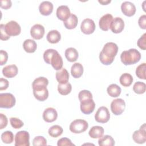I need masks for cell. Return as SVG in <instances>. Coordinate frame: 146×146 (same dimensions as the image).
<instances>
[{
    "label": "cell",
    "instance_id": "obj_1",
    "mask_svg": "<svg viewBox=\"0 0 146 146\" xmlns=\"http://www.w3.org/2000/svg\"><path fill=\"white\" fill-rule=\"evenodd\" d=\"M118 51L117 44L113 42H108L105 44L99 54L100 62L104 65L111 64Z\"/></svg>",
    "mask_w": 146,
    "mask_h": 146
},
{
    "label": "cell",
    "instance_id": "obj_2",
    "mask_svg": "<svg viewBox=\"0 0 146 146\" xmlns=\"http://www.w3.org/2000/svg\"><path fill=\"white\" fill-rule=\"evenodd\" d=\"M140 59L141 54L135 48L124 51L120 55L121 61L125 66L135 64L139 62Z\"/></svg>",
    "mask_w": 146,
    "mask_h": 146
},
{
    "label": "cell",
    "instance_id": "obj_3",
    "mask_svg": "<svg viewBox=\"0 0 146 146\" xmlns=\"http://www.w3.org/2000/svg\"><path fill=\"white\" fill-rule=\"evenodd\" d=\"M88 127L87 121L83 119H76L70 125V130L74 133H80L85 132Z\"/></svg>",
    "mask_w": 146,
    "mask_h": 146
},
{
    "label": "cell",
    "instance_id": "obj_4",
    "mask_svg": "<svg viewBox=\"0 0 146 146\" xmlns=\"http://www.w3.org/2000/svg\"><path fill=\"white\" fill-rule=\"evenodd\" d=\"M15 98L10 93L0 94V107L5 108H12L15 104Z\"/></svg>",
    "mask_w": 146,
    "mask_h": 146
},
{
    "label": "cell",
    "instance_id": "obj_5",
    "mask_svg": "<svg viewBox=\"0 0 146 146\" xmlns=\"http://www.w3.org/2000/svg\"><path fill=\"white\" fill-rule=\"evenodd\" d=\"M30 135L26 131L18 132L15 136V146H29Z\"/></svg>",
    "mask_w": 146,
    "mask_h": 146
},
{
    "label": "cell",
    "instance_id": "obj_6",
    "mask_svg": "<svg viewBox=\"0 0 146 146\" xmlns=\"http://www.w3.org/2000/svg\"><path fill=\"white\" fill-rule=\"evenodd\" d=\"M110 119V113L106 107L102 106L98 108L95 115V120L100 123H106Z\"/></svg>",
    "mask_w": 146,
    "mask_h": 146
},
{
    "label": "cell",
    "instance_id": "obj_7",
    "mask_svg": "<svg viewBox=\"0 0 146 146\" xmlns=\"http://www.w3.org/2000/svg\"><path fill=\"white\" fill-rule=\"evenodd\" d=\"M125 108V103L121 98L113 100L111 103V110L112 112L115 115H121Z\"/></svg>",
    "mask_w": 146,
    "mask_h": 146
},
{
    "label": "cell",
    "instance_id": "obj_8",
    "mask_svg": "<svg viewBox=\"0 0 146 146\" xmlns=\"http://www.w3.org/2000/svg\"><path fill=\"white\" fill-rule=\"evenodd\" d=\"M5 30L9 36H17L21 33V28L16 21H11L5 25Z\"/></svg>",
    "mask_w": 146,
    "mask_h": 146
},
{
    "label": "cell",
    "instance_id": "obj_9",
    "mask_svg": "<svg viewBox=\"0 0 146 146\" xmlns=\"http://www.w3.org/2000/svg\"><path fill=\"white\" fill-rule=\"evenodd\" d=\"M80 30L82 32L85 34H91L93 33L95 30V24L94 21L89 18L84 19L80 25Z\"/></svg>",
    "mask_w": 146,
    "mask_h": 146
},
{
    "label": "cell",
    "instance_id": "obj_10",
    "mask_svg": "<svg viewBox=\"0 0 146 146\" xmlns=\"http://www.w3.org/2000/svg\"><path fill=\"white\" fill-rule=\"evenodd\" d=\"M48 64H51L52 67L57 71L60 70L62 68L63 64V59L60 55L56 50H55V51L52 54L49 60Z\"/></svg>",
    "mask_w": 146,
    "mask_h": 146
},
{
    "label": "cell",
    "instance_id": "obj_11",
    "mask_svg": "<svg viewBox=\"0 0 146 146\" xmlns=\"http://www.w3.org/2000/svg\"><path fill=\"white\" fill-rule=\"evenodd\" d=\"M132 138L134 141L138 144H143L146 141L145 124H143L139 130L133 132Z\"/></svg>",
    "mask_w": 146,
    "mask_h": 146
},
{
    "label": "cell",
    "instance_id": "obj_12",
    "mask_svg": "<svg viewBox=\"0 0 146 146\" xmlns=\"http://www.w3.org/2000/svg\"><path fill=\"white\" fill-rule=\"evenodd\" d=\"M95 103L92 99H88L80 102V110L86 115L91 113L95 109Z\"/></svg>",
    "mask_w": 146,
    "mask_h": 146
},
{
    "label": "cell",
    "instance_id": "obj_13",
    "mask_svg": "<svg viewBox=\"0 0 146 146\" xmlns=\"http://www.w3.org/2000/svg\"><path fill=\"white\" fill-rule=\"evenodd\" d=\"M121 10L122 13L127 17L133 16L136 12V7L135 5L129 1H125L121 5Z\"/></svg>",
    "mask_w": 146,
    "mask_h": 146
},
{
    "label": "cell",
    "instance_id": "obj_14",
    "mask_svg": "<svg viewBox=\"0 0 146 146\" xmlns=\"http://www.w3.org/2000/svg\"><path fill=\"white\" fill-rule=\"evenodd\" d=\"M124 27V22L120 17H116L113 19L111 24L110 29L113 33L118 34L121 33Z\"/></svg>",
    "mask_w": 146,
    "mask_h": 146
},
{
    "label": "cell",
    "instance_id": "obj_15",
    "mask_svg": "<svg viewBox=\"0 0 146 146\" xmlns=\"http://www.w3.org/2000/svg\"><path fill=\"white\" fill-rule=\"evenodd\" d=\"M58 117V113L56 110L52 107L47 108L43 113V119L47 123H51L55 121Z\"/></svg>",
    "mask_w": 146,
    "mask_h": 146
},
{
    "label": "cell",
    "instance_id": "obj_16",
    "mask_svg": "<svg viewBox=\"0 0 146 146\" xmlns=\"http://www.w3.org/2000/svg\"><path fill=\"white\" fill-rule=\"evenodd\" d=\"M113 18L110 14H106L102 16L99 20V25L103 31H108L110 29L111 24Z\"/></svg>",
    "mask_w": 146,
    "mask_h": 146
},
{
    "label": "cell",
    "instance_id": "obj_17",
    "mask_svg": "<svg viewBox=\"0 0 146 146\" xmlns=\"http://www.w3.org/2000/svg\"><path fill=\"white\" fill-rule=\"evenodd\" d=\"M30 34L34 39H40L44 34V28L42 25L35 24L31 28Z\"/></svg>",
    "mask_w": 146,
    "mask_h": 146
},
{
    "label": "cell",
    "instance_id": "obj_18",
    "mask_svg": "<svg viewBox=\"0 0 146 146\" xmlns=\"http://www.w3.org/2000/svg\"><path fill=\"white\" fill-rule=\"evenodd\" d=\"M56 14L59 19L64 22L70 17L71 13L69 7L67 6L61 5L57 8Z\"/></svg>",
    "mask_w": 146,
    "mask_h": 146
},
{
    "label": "cell",
    "instance_id": "obj_19",
    "mask_svg": "<svg viewBox=\"0 0 146 146\" xmlns=\"http://www.w3.org/2000/svg\"><path fill=\"white\" fill-rule=\"evenodd\" d=\"M33 90L34 97L39 101H44L48 97V91L47 87L34 89Z\"/></svg>",
    "mask_w": 146,
    "mask_h": 146
},
{
    "label": "cell",
    "instance_id": "obj_20",
    "mask_svg": "<svg viewBox=\"0 0 146 146\" xmlns=\"http://www.w3.org/2000/svg\"><path fill=\"white\" fill-rule=\"evenodd\" d=\"M18 72V69L16 65L10 64L5 66L2 69V74L6 78H11L15 76Z\"/></svg>",
    "mask_w": 146,
    "mask_h": 146
},
{
    "label": "cell",
    "instance_id": "obj_21",
    "mask_svg": "<svg viewBox=\"0 0 146 146\" xmlns=\"http://www.w3.org/2000/svg\"><path fill=\"white\" fill-rule=\"evenodd\" d=\"M40 13L44 16L49 15L53 10V5L50 1H43L39 6Z\"/></svg>",
    "mask_w": 146,
    "mask_h": 146
},
{
    "label": "cell",
    "instance_id": "obj_22",
    "mask_svg": "<svg viewBox=\"0 0 146 146\" xmlns=\"http://www.w3.org/2000/svg\"><path fill=\"white\" fill-rule=\"evenodd\" d=\"M56 80L60 84L67 83L69 79V74L66 68H62L56 71L55 74Z\"/></svg>",
    "mask_w": 146,
    "mask_h": 146
},
{
    "label": "cell",
    "instance_id": "obj_23",
    "mask_svg": "<svg viewBox=\"0 0 146 146\" xmlns=\"http://www.w3.org/2000/svg\"><path fill=\"white\" fill-rule=\"evenodd\" d=\"M78 22V19L76 15L71 13L70 17L65 21L63 22V24L66 29L71 30L74 29L76 27Z\"/></svg>",
    "mask_w": 146,
    "mask_h": 146
},
{
    "label": "cell",
    "instance_id": "obj_24",
    "mask_svg": "<svg viewBox=\"0 0 146 146\" xmlns=\"http://www.w3.org/2000/svg\"><path fill=\"white\" fill-rule=\"evenodd\" d=\"M104 132V128L101 126H94L92 127L88 132L89 136L93 139L100 138L103 136Z\"/></svg>",
    "mask_w": 146,
    "mask_h": 146
},
{
    "label": "cell",
    "instance_id": "obj_25",
    "mask_svg": "<svg viewBox=\"0 0 146 146\" xmlns=\"http://www.w3.org/2000/svg\"><path fill=\"white\" fill-rule=\"evenodd\" d=\"M64 55L67 60L70 62H75L78 58V52L73 47H69L65 51Z\"/></svg>",
    "mask_w": 146,
    "mask_h": 146
},
{
    "label": "cell",
    "instance_id": "obj_26",
    "mask_svg": "<svg viewBox=\"0 0 146 146\" xmlns=\"http://www.w3.org/2000/svg\"><path fill=\"white\" fill-rule=\"evenodd\" d=\"M23 47L26 52L28 53H33L36 50L37 44L34 40L28 39L24 41L23 43Z\"/></svg>",
    "mask_w": 146,
    "mask_h": 146
},
{
    "label": "cell",
    "instance_id": "obj_27",
    "mask_svg": "<svg viewBox=\"0 0 146 146\" xmlns=\"http://www.w3.org/2000/svg\"><path fill=\"white\" fill-rule=\"evenodd\" d=\"M61 39L60 33L56 30L50 31L47 34V40L49 43L54 44L58 43Z\"/></svg>",
    "mask_w": 146,
    "mask_h": 146
},
{
    "label": "cell",
    "instance_id": "obj_28",
    "mask_svg": "<svg viewBox=\"0 0 146 146\" xmlns=\"http://www.w3.org/2000/svg\"><path fill=\"white\" fill-rule=\"evenodd\" d=\"M71 73L73 78H79L83 73V67L80 63H75L71 67Z\"/></svg>",
    "mask_w": 146,
    "mask_h": 146
},
{
    "label": "cell",
    "instance_id": "obj_29",
    "mask_svg": "<svg viewBox=\"0 0 146 146\" xmlns=\"http://www.w3.org/2000/svg\"><path fill=\"white\" fill-rule=\"evenodd\" d=\"M48 84V79L43 76H40L36 78L32 83L33 90L37 89L43 87H46Z\"/></svg>",
    "mask_w": 146,
    "mask_h": 146
},
{
    "label": "cell",
    "instance_id": "obj_30",
    "mask_svg": "<svg viewBox=\"0 0 146 146\" xmlns=\"http://www.w3.org/2000/svg\"><path fill=\"white\" fill-rule=\"evenodd\" d=\"M107 91L108 94L113 98H116L120 95L121 94V88L116 84H110L107 89Z\"/></svg>",
    "mask_w": 146,
    "mask_h": 146
},
{
    "label": "cell",
    "instance_id": "obj_31",
    "mask_svg": "<svg viewBox=\"0 0 146 146\" xmlns=\"http://www.w3.org/2000/svg\"><path fill=\"white\" fill-rule=\"evenodd\" d=\"M98 144L100 146H113L115 145V141L110 135H105L99 138Z\"/></svg>",
    "mask_w": 146,
    "mask_h": 146
},
{
    "label": "cell",
    "instance_id": "obj_32",
    "mask_svg": "<svg viewBox=\"0 0 146 146\" xmlns=\"http://www.w3.org/2000/svg\"><path fill=\"white\" fill-rule=\"evenodd\" d=\"M133 80L132 76L128 73L123 74L119 79L120 84L124 87H128L131 85Z\"/></svg>",
    "mask_w": 146,
    "mask_h": 146
},
{
    "label": "cell",
    "instance_id": "obj_33",
    "mask_svg": "<svg viewBox=\"0 0 146 146\" xmlns=\"http://www.w3.org/2000/svg\"><path fill=\"white\" fill-rule=\"evenodd\" d=\"M63 129L59 125H54L51 127L48 131V133L51 137H58L60 136L63 133Z\"/></svg>",
    "mask_w": 146,
    "mask_h": 146
},
{
    "label": "cell",
    "instance_id": "obj_34",
    "mask_svg": "<svg viewBox=\"0 0 146 146\" xmlns=\"http://www.w3.org/2000/svg\"><path fill=\"white\" fill-rule=\"evenodd\" d=\"M72 90L71 84L67 82L65 84H60L58 85V91L62 95H67L70 94Z\"/></svg>",
    "mask_w": 146,
    "mask_h": 146
},
{
    "label": "cell",
    "instance_id": "obj_35",
    "mask_svg": "<svg viewBox=\"0 0 146 146\" xmlns=\"http://www.w3.org/2000/svg\"><path fill=\"white\" fill-rule=\"evenodd\" d=\"M145 68H146V63H143L139 65L136 69V76L141 79L145 80Z\"/></svg>",
    "mask_w": 146,
    "mask_h": 146
},
{
    "label": "cell",
    "instance_id": "obj_36",
    "mask_svg": "<svg viewBox=\"0 0 146 146\" xmlns=\"http://www.w3.org/2000/svg\"><path fill=\"white\" fill-rule=\"evenodd\" d=\"M1 139L6 144H11L14 141V135L11 131H6L2 133Z\"/></svg>",
    "mask_w": 146,
    "mask_h": 146
},
{
    "label": "cell",
    "instance_id": "obj_37",
    "mask_svg": "<svg viewBox=\"0 0 146 146\" xmlns=\"http://www.w3.org/2000/svg\"><path fill=\"white\" fill-rule=\"evenodd\" d=\"M146 84L141 82H136L133 86V91L137 94H143L145 92Z\"/></svg>",
    "mask_w": 146,
    "mask_h": 146
},
{
    "label": "cell",
    "instance_id": "obj_38",
    "mask_svg": "<svg viewBox=\"0 0 146 146\" xmlns=\"http://www.w3.org/2000/svg\"><path fill=\"white\" fill-rule=\"evenodd\" d=\"M78 98L80 102H82L86 99H92V95L90 91L84 90L79 92L78 94Z\"/></svg>",
    "mask_w": 146,
    "mask_h": 146
},
{
    "label": "cell",
    "instance_id": "obj_39",
    "mask_svg": "<svg viewBox=\"0 0 146 146\" xmlns=\"http://www.w3.org/2000/svg\"><path fill=\"white\" fill-rule=\"evenodd\" d=\"M33 145L34 146L47 145V140L43 136H38L35 137L33 139Z\"/></svg>",
    "mask_w": 146,
    "mask_h": 146
},
{
    "label": "cell",
    "instance_id": "obj_40",
    "mask_svg": "<svg viewBox=\"0 0 146 146\" xmlns=\"http://www.w3.org/2000/svg\"><path fill=\"white\" fill-rule=\"evenodd\" d=\"M10 122L12 127L15 129L21 128L23 125V122L17 117H11L10 119Z\"/></svg>",
    "mask_w": 146,
    "mask_h": 146
},
{
    "label": "cell",
    "instance_id": "obj_41",
    "mask_svg": "<svg viewBox=\"0 0 146 146\" xmlns=\"http://www.w3.org/2000/svg\"><path fill=\"white\" fill-rule=\"evenodd\" d=\"M58 146H63V145H67V146H72L75 145L74 144H73L71 140L67 137H63L58 140L57 143Z\"/></svg>",
    "mask_w": 146,
    "mask_h": 146
},
{
    "label": "cell",
    "instance_id": "obj_42",
    "mask_svg": "<svg viewBox=\"0 0 146 146\" xmlns=\"http://www.w3.org/2000/svg\"><path fill=\"white\" fill-rule=\"evenodd\" d=\"M146 34L144 33L137 40V44L139 47L143 50L146 49Z\"/></svg>",
    "mask_w": 146,
    "mask_h": 146
},
{
    "label": "cell",
    "instance_id": "obj_43",
    "mask_svg": "<svg viewBox=\"0 0 146 146\" xmlns=\"http://www.w3.org/2000/svg\"><path fill=\"white\" fill-rule=\"evenodd\" d=\"M5 25L4 24H1L0 25V29H1V36L0 38L2 40H8L10 38V36H9L5 30Z\"/></svg>",
    "mask_w": 146,
    "mask_h": 146
},
{
    "label": "cell",
    "instance_id": "obj_44",
    "mask_svg": "<svg viewBox=\"0 0 146 146\" xmlns=\"http://www.w3.org/2000/svg\"><path fill=\"white\" fill-rule=\"evenodd\" d=\"M7 122L6 116L3 113H0V129H2L6 127L7 125Z\"/></svg>",
    "mask_w": 146,
    "mask_h": 146
},
{
    "label": "cell",
    "instance_id": "obj_45",
    "mask_svg": "<svg viewBox=\"0 0 146 146\" xmlns=\"http://www.w3.org/2000/svg\"><path fill=\"white\" fill-rule=\"evenodd\" d=\"M0 56H1L0 64L1 66H2L7 62L8 59V54L6 51L2 50L0 51Z\"/></svg>",
    "mask_w": 146,
    "mask_h": 146
},
{
    "label": "cell",
    "instance_id": "obj_46",
    "mask_svg": "<svg viewBox=\"0 0 146 146\" xmlns=\"http://www.w3.org/2000/svg\"><path fill=\"white\" fill-rule=\"evenodd\" d=\"M0 4L1 7L5 10L9 9L12 5V3L10 0H1L0 1Z\"/></svg>",
    "mask_w": 146,
    "mask_h": 146
},
{
    "label": "cell",
    "instance_id": "obj_47",
    "mask_svg": "<svg viewBox=\"0 0 146 146\" xmlns=\"http://www.w3.org/2000/svg\"><path fill=\"white\" fill-rule=\"evenodd\" d=\"M138 23L141 29H146V15L145 14L141 15L139 18Z\"/></svg>",
    "mask_w": 146,
    "mask_h": 146
},
{
    "label": "cell",
    "instance_id": "obj_48",
    "mask_svg": "<svg viewBox=\"0 0 146 146\" xmlns=\"http://www.w3.org/2000/svg\"><path fill=\"white\" fill-rule=\"evenodd\" d=\"M9 85V81L4 78H1L0 79V90H6Z\"/></svg>",
    "mask_w": 146,
    "mask_h": 146
},
{
    "label": "cell",
    "instance_id": "obj_49",
    "mask_svg": "<svg viewBox=\"0 0 146 146\" xmlns=\"http://www.w3.org/2000/svg\"><path fill=\"white\" fill-rule=\"evenodd\" d=\"M98 2L102 4L103 5H107V4H108L111 2V0H105V1L104 0H100V1L99 0Z\"/></svg>",
    "mask_w": 146,
    "mask_h": 146
}]
</instances>
